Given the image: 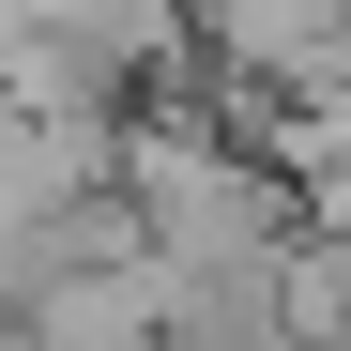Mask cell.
<instances>
[{
	"mask_svg": "<svg viewBox=\"0 0 351 351\" xmlns=\"http://www.w3.org/2000/svg\"><path fill=\"white\" fill-rule=\"evenodd\" d=\"M138 229H153L168 275H275L290 260L275 184L245 153H214V138H138Z\"/></svg>",
	"mask_w": 351,
	"mask_h": 351,
	"instance_id": "obj_1",
	"label": "cell"
}]
</instances>
